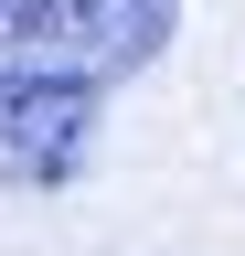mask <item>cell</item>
I'll return each instance as SVG.
<instances>
[{"label": "cell", "mask_w": 245, "mask_h": 256, "mask_svg": "<svg viewBox=\"0 0 245 256\" xmlns=\"http://www.w3.org/2000/svg\"><path fill=\"white\" fill-rule=\"evenodd\" d=\"M181 0H0V96L21 86H117L160 64Z\"/></svg>", "instance_id": "1"}, {"label": "cell", "mask_w": 245, "mask_h": 256, "mask_svg": "<svg viewBox=\"0 0 245 256\" xmlns=\"http://www.w3.org/2000/svg\"><path fill=\"white\" fill-rule=\"evenodd\" d=\"M96 96L107 86H21V96H0V182L64 192L85 139H96Z\"/></svg>", "instance_id": "2"}]
</instances>
